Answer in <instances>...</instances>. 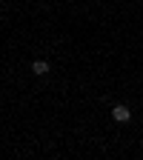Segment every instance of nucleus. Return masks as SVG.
I'll return each instance as SVG.
<instances>
[{
	"instance_id": "2",
	"label": "nucleus",
	"mask_w": 143,
	"mask_h": 160,
	"mask_svg": "<svg viewBox=\"0 0 143 160\" xmlns=\"http://www.w3.org/2000/svg\"><path fill=\"white\" fill-rule=\"evenodd\" d=\"M32 74H37V77L49 74V63H46V60H34V63H32Z\"/></svg>"
},
{
	"instance_id": "1",
	"label": "nucleus",
	"mask_w": 143,
	"mask_h": 160,
	"mask_svg": "<svg viewBox=\"0 0 143 160\" xmlns=\"http://www.w3.org/2000/svg\"><path fill=\"white\" fill-rule=\"evenodd\" d=\"M112 120H117V123H129V120H132V112H129V106L117 103V106L112 109Z\"/></svg>"
}]
</instances>
